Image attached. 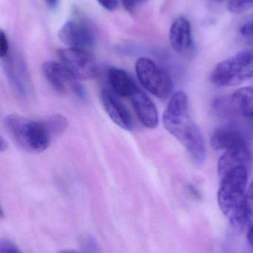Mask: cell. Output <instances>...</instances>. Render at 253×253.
Returning a JSON list of instances; mask_svg holds the SVG:
<instances>
[{
  "label": "cell",
  "mask_w": 253,
  "mask_h": 253,
  "mask_svg": "<svg viewBox=\"0 0 253 253\" xmlns=\"http://www.w3.org/2000/svg\"><path fill=\"white\" fill-rule=\"evenodd\" d=\"M138 1H139V2H140V1H142V0H138Z\"/></svg>",
  "instance_id": "484cf974"
},
{
  "label": "cell",
  "mask_w": 253,
  "mask_h": 253,
  "mask_svg": "<svg viewBox=\"0 0 253 253\" xmlns=\"http://www.w3.org/2000/svg\"><path fill=\"white\" fill-rule=\"evenodd\" d=\"M58 38L70 48L90 52L95 47V33L83 21H67L59 30Z\"/></svg>",
  "instance_id": "ba28073f"
},
{
  "label": "cell",
  "mask_w": 253,
  "mask_h": 253,
  "mask_svg": "<svg viewBox=\"0 0 253 253\" xmlns=\"http://www.w3.org/2000/svg\"><path fill=\"white\" fill-rule=\"evenodd\" d=\"M165 129L181 142L195 163L202 165L206 156V147L199 126L190 116L188 96L184 91L171 98L163 116Z\"/></svg>",
  "instance_id": "6da1fadb"
},
{
  "label": "cell",
  "mask_w": 253,
  "mask_h": 253,
  "mask_svg": "<svg viewBox=\"0 0 253 253\" xmlns=\"http://www.w3.org/2000/svg\"><path fill=\"white\" fill-rule=\"evenodd\" d=\"M8 40L4 31H1V38H0V56L1 59L7 57L9 53Z\"/></svg>",
  "instance_id": "ac0fdd59"
},
{
  "label": "cell",
  "mask_w": 253,
  "mask_h": 253,
  "mask_svg": "<svg viewBox=\"0 0 253 253\" xmlns=\"http://www.w3.org/2000/svg\"><path fill=\"white\" fill-rule=\"evenodd\" d=\"M169 41L172 48L181 53H187L193 47L191 23L185 16H178L171 25Z\"/></svg>",
  "instance_id": "7c38bea8"
},
{
  "label": "cell",
  "mask_w": 253,
  "mask_h": 253,
  "mask_svg": "<svg viewBox=\"0 0 253 253\" xmlns=\"http://www.w3.org/2000/svg\"><path fill=\"white\" fill-rule=\"evenodd\" d=\"M57 253H80L77 251H72V250H64V251H59Z\"/></svg>",
  "instance_id": "cb8c5ba5"
},
{
  "label": "cell",
  "mask_w": 253,
  "mask_h": 253,
  "mask_svg": "<svg viewBox=\"0 0 253 253\" xmlns=\"http://www.w3.org/2000/svg\"><path fill=\"white\" fill-rule=\"evenodd\" d=\"M4 124L10 138L26 151L41 153L50 145L52 135L43 120L33 121L20 115L10 114L4 118Z\"/></svg>",
  "instance_id": "3957f363"
},
{
  "label": "cell",
  "mask_w": 253,
  "mask_h": 253,
  "mask_svg": "<svg viewBox=\"0 0 253 253\" xmlns=\"http://www.w3.org/2000/svg\"><path fill=\"white\" fill-rule=\"evenodd\" d=\"M101 102L109 118L122 129L131 131L134 127L133 120L129 110L120 101L118 96L109 88L101 91Z\"/></svg>",
  "instance_id": "30bf717a"
},
{
  "label": "cell",
  "mask_w": 253,
  "mask_h": 253,
  "mask_svg": "<svg viewBox=\"0 0 253 253\" xmlns=\"http://www.w3.org/2000/svg\"><path fill=\"white\" fill-rule=\"evenodd\" d=\"M250 168L245 165L230 169L221 175L218 203L221 212L236 228L240 226V215L246 196Z\"/></svg>",
  "instance_id": "7a4b0ae2"
},
{
  "label": "cell",
  "mask_w": 253,
  "mask_h": 253,
  "mask_svg": "<svg viewBox=\"0 0 253 253\" xmlns=\"http://www.w3.org/2000/svg\"><path fill=\"white\" fill-rule=\"evenodd\" d=\"M240 32L245 37H253V17L242 25Z\"/></svg>",
  "instance_id": "ffe728a7"
},
{
  "label": "cell",
  "mask_w": 253,
  "mask_h": 253,
  "mask_svg": "<svg viewBox=\"0 0 253 253\" xmlns=\"http://www.w3.org/2000/svg\"><path fill=\"white\" fill-rule=\"evenodd\" d=\"M247 230V239L253 248V181L247 191L240 215L239 229Z\"/></svg>",
  "instance_id": "5bb4252c"
},
{
  "label": "cell",
  "mask_w": 253,
  "mask_h": 253,
  "mask_svg": "<svg viewBox=\"0 0 253 253\" xmlns=\"http://www.w3.org/2000/svg\"><path fill=\"white\" fill-rule=\"evenodd\" d=\"M253 77V42L237 54L216 65L210 80L219 87L242 84Z\"/></svg>",
  "instance_id": "277c9868"
},
{
  "label": "cell",
  "mask_w": 253,
  "mask_h": 253,
  "mask_svg": "<svg viewBox=\"0 0 253 253\" xmlns=\"http://www.w3.org/2000/svg\"><path fill=\"white\" fill-rule=\"evenodd\" d=\"M45 1L47 3V4H49V6L51 7H54L59 2V0H45Z\"/></svg>",
  "instance_id": "603a6c76"
},
{
  "label": "cell",
  "mask_w": 253,
  "mask_h": 253,
  "mask_svg": "<svg viewBox=\"0 0 253 253\" xmlns=\"http://www.w3.org/2000/svg\"><path fill=\"white\" fill-rule=\"evenodd\" d=\"M50 133L53 135L63 132L68 126V121L62 115H53L43 120Z\"/></svg>",
  "instance_id": "9a60e30c"
},
{
  "label": "cell",
  "mask_w": 253,
  "mask_h": 253,
  "mask_svg": "<svg viewBox=\"0 0 253 253\" xmlns=\"http://www.w3.org/2000/svg\"><path fill=\"white\" fill-rule=\"evenodd\" d=\"M61 63L78 80L96 78L99 74V66L90 52L77 49H61L58 51Z\"/></svg>",
  "instance_id": "8992f818"
},
{
  "label": "cell",
  "mask_w": 253,
  "mask_h": 253,
  "mask_svg": "<svg viewBox=\"0 0 253 253\" xmlns=\"http://www.w3.org/2000/svg\"><path fill=\"white\" fill-rule=\"evenodd\" d=\"M7 148V143L6 140L2 136L1 137V141H0V151L1 153L5 151Z\"/></svg>",
  "instance_id": "7402d4cb"
},
{
  "label": "cell",
  "mask_w": 253,
  "mask_h": 253,
  "mask_svg": "<svg viewBox=\"0 0 253 253\" xmlns=\"http://www.w3.org/2000/svg\"><path fill=\"white\" fill-rule=\"evenodd\" d=\"M43 73L48 83L58 93H72L81 99L86 97L83 86L62 63L46 61L43 65Z\"/></svg>",
  "instance_id": "52a82bcc"
},
{
  "label": "cell",
  "mask_w": 253,
  "mask_h": 253,
  "mask_svg": "<svg viewBox=\"0 0 253 253\" xmlns=\"http://www.w3.org/2000/svg\"><path fill=\"white\" fill-rule=\"evenodd\" d=\"M210 141L214 149L224 152L251 146L246 134L235 123L216 128Z\"/></svg>",
  "instance_id": "9c48e42d"
},
{
  "label": "cell",
  "mask_w": 253,
  "mask_h": 253,
  "mask_svg": "<svg viewBox=\"0 0 253 253\" xmlns=\"http://www.w3.org/2000/svg\"><path fill=\"white\" fill-rule=\"evenodd\" d=\"M217 1H226V0H217Z\"/></svg>",
  "instance_id": "d4e9b609"
},
{
  "label": "cell",
  "mask_w": 253,
  "mask_h": 253,
  "mask_svg": "<svg viewBox=\"0 0 253 253\" xmlns=\"http://www.w3.org/2000/svg\"><path fill=\"white\" fill-rule=\"evenodd\" d=\"M137 77L146 90L160 99H166L172 94L173 83L169 74L155 62L147 57H141L135 65Z\"/></svg>",
  "instance_id": "5b68a950"
},
{
  "label": "cell",
  "mask_w": 253,
  "mask_h": 253,
  "mask_svg": "<svg viewBox=\"0 0 253 253\" xmlns=\"http://www.w3.org/2000/svg\"><path fill=\"white\" fill-rule=\"evenodd\" d=\"M0 253H22L18 247L8 239H1L0 242Z\"/></svg>",
  "instance_id": "e0dca14e"
},
{
  "label": "cell",
  "mask_w": 253,
  "mask_h": 253,
  "mask_svg": "<svg viewBox=\"0 0 253 253\" xmlns=\"http://www.w3.org/2000/svg\"><path fill=\"white\" fill-rule=\"evenodd\" d=\"M134 110L140 122L146 127L153 129L157 127L159 123L158 112L154 102L147 96L145 92L135 86L129 96Z\"/></svg>",
  "instance_id": "8fae6325"
},
{
  "label": "cell",
  "mask_w": 253,
  "mask_h": 253,
  "mask_svg": "<svg viewBox=\"0 0 253 253\" xmlns=\"http://www.w3.org/2000/svg\"></svg>",
  "instance_id": "4316f807"
},
{
  "label": "cell",
  "mask_w": 253,
  "mask_h": 253,
  "mask_svg": "<svg viewBox=\"0 0 253 253\" xmlns=\"http://www.w3.org/2000/svg\"><path fill=\"white\" fill-rule=\"evenodd\" d=\"M122 3L124 8L129 13H132L136 10L139 1L138 0H122Z\"/></svg>",
  "instance_id": "44dd1931"
},
{
  "label": "cell",
  "mask_w": 253,
  "mask_h": 253,
  "mask_svg": "<svg viewBox=\"0 0 253 253\" xmlns=\"http://www.w3.org/2000/svg\"><path fill=\"white\" fill-rule=\"evenodd\" d=\"M97 1L103 8L108 11H114L117 10L120 3L119 0H97Z\"/></svg>",
  "instance_id": "d6986e66"
},
{
  "label": "cell",
  "mask_w": 253,
  "mask_h": 253,
  "mask_svg": "<svg viewBox=\"0 0 253 253\" xmlns=\"http://www.w3.org/2000/svg\"><path fill=\"white\" fill-rule=\"evenodd\" d=\"M107 82L110 90L119 97H129L137 85L132 76L118 68H109L107 72Z\"/></svg>",
  "instance_id": "4fadbf2b"
},
{
  "label": "cell",
  "mask_w": 253,
  "mask_h": 253,
  "mask_svg": "<svg viewBox=\"0 0 253 253\" xmlns=\"http://www.w3.org/2000/svg\"><path fill=\"white\" fill-rule=\"evenodd\" d=\"M253 6V0H231L229 4L230 11L241 13Z\"/></svg>",
  "instance_id": "2e32d148"
}]
</instances>
